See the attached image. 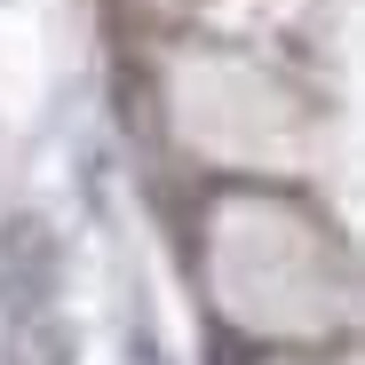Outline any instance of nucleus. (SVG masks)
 <instances>
[{"mask_svg":"<svg viewBox=\"0 0 365 365\" xmlns=\"http://www.w3.org/2000/svg\"><path fill=\"white\" fill-rule=\"evenodd\" d=\"M56 278H64V247L40 215H16L0 222V310L9 318H32L56 302Z\"/></svg>","mask_w":365,"mask_h":365,"instance_id":"1","label":"nucleus"},{"mask_svg":"<svg viewBox=\"0 0 365 365\" xmlns=\"http://www.w3.org/2000/svg\"><path fill=\"white\" fill-rule=\"evenodd\" d=\"M9 349H16V365H72L80 357V334L56 318V310H32V318H16Z\"/></svg>","mask_w":365,"mask_h":365,"instance_id":"2","label":"nucleus"}]
</instances>
